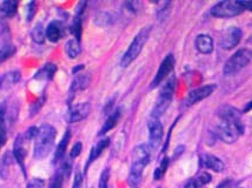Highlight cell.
Returning <instances> with one entry per match:
<instances>
[{
    "instance_id": "2",
    "label": "cell",
    "mask_w": 252,
    "mask_h": 188,
    "mask_svg": "<svg viewBox=\"0 0 252 188\" xmlns=\"http://www.w3.org/2000/svg\"><path fill=\"white\" fill-rule=\"evenodd\" d=\"M150 146L140 144L136 146L131 154V168L127 177V184L130 188H139L142 183L143 171L150 162Z\"/></svg>"
},
{
    "instance_id": "12",
    "label": "cell",
    "mask_w": 252,
    "mask_h": 188,
    "mask_svg": "<svg viewBox=\"0 0 252 188\" xmlns=\"http://www.w3.org/2000/svg\"><path fill=\"white\" fill-rule=\"evenodd\" d=\"M216 85L215 83H210V85L202 86V87H198L196 89H192L190 93L188 94L187 99H185V106H192L194 104L199 103L205 98H208L215 92Z\"/></svg>"
},
{
    "instance_id": "1",
    "label": "cell",
    "mask_w": 252,
    "mask_h": 188,
    "mask_svg": "<svg viewBox=\"0 0 252 188\" xmlns=\"http://www.w3.org/2000/svg\"><path fill=\"white\" fill-rule=\"evenodd\" d=\"M217 114L220 118V121L216 128V135L225 144H235L244 133L241 113L231 106H221Z\"/></svg>"
},
{
    "instance_id": "26",
    "label": "cell",
    "mask_w": 252,
    "mask_h": 188,
    "mask_svg": "<svg viewBox=\"0 0 252 188\" xmlns=\"http://www.w3.org/2000/svg\"><path fill=\"white\" fill-rule=\"evenodd\" d=\"M80 44L77 39H70L65 45V53L70 59H76L80 54Z\"/></svg>"
},
{
    "instance_id": "20",
    "label": "cell",
    "mask_w": 252,
    "mask_h": 188,
    "mask_svg": "<svg viewBox=\"0 0 252 188\" xmlns=\"http://www.w3.org/2000/svg\"><path fill=\"white\" fill-rule=\"evenodd\" d=\"M121 115H122V108H117L116 111L111 113L109 118L106 119V121L104 122V126L101 127L100 132H99V135H104V134H106L109 131L112 130V128L117 125V122L119 121V119H121Z\"/></svg>"
},
{
    "instance_id": "11",
    "label": "cell",
    "mask_w": 252,
    "mask_h": 188,
    "mask_svg": "<svg viewBox=\"0 0 252 188\" xmlns=\"http://www.w3.org/2000/svg\"><path fill=\"white\" fill-rule=\"evenodd\" d=\"M149 145L151 150H157L164 135V127L158 119H151L148 124Z\"/></svg>"
},
{
    "instance_id": "16",
    "label": "cell",
    "mask_w": 252,
    "mask_h": 188,
    "mask_svg": "<svg viewBox=\"0 0 252 188\" xmlns=\"http://www.w3.org/2000/svg\"><path fill=\"white\" fill-rule=\"evenodd\" d=\"M65 32V27L63 25L62 22L59 20H55V22H51L47 26L46 31H45V34H46V38L49 39L52 43H57L63 38Z\"/></svg>"
},
{
    "instance_id": "28",
    "label": "cell",
    "mask_w": 252,
    "mask_h": 188,
    "mask_svg": "<svg viewBox=\"0 0 252 188\" xmlns=\"http://www.w3.org/2000/svg\"><path fill=\"white\" fill-rule=\"evenodd\" d=\"M12 157H13V154L7 152V153H5L4 157H2L1 162H0V175L4 179L7 177L8 168H10V165L12 162Z\"/></svg>"
},
{
    "instance_id": "19",
    "label": "cell",
    "mask_w": 252,
    "mask_h": 188,
    "mask_svg": "<svg viewBox=\"0 0 252 188\" xmlns=\"http://www.w3.org/2000/svg\"><path fill=\"white\" fill-rule=\"evenodd\" d=\"M20 78H22V74L19 71H11V72L2 74V76H0V88H10L11 86L16 85L19 81Z\"/></svg>"
},
{
    "instance_id": "43",
    "label": "cell",
    "mask_w": 252,
    "mask_h": 188,
    "mask_svg": "<svg viewBox=\"0 0 252 188\" xmlns=\"http://www.w3.org/2000/svg\"><path fill=\"white\" fill-rule=\"evenodd\" d=\"M0 148H1V146H0Z\"/></svg>"
},
{
    "instance_id": "4",
    "label": "cell",
    "mask_w": 252,
    "mask_h": 188,
    "mask_svg": "<svg viewBox=\"0 0 252 188\" xmlns=\"http://www.w3.org/2000/svg\"><path fill=\"white\" fill-rule=\"evenodd\" d=\"M176 88V78L171 77L167 80L166 83L161 87L160 92H159V97L157 101H156V105L152 109V119H158L166 112V109L169 108L171 103L173 99V93H175Z\"/></svg>"
},
{
    "instance_id": "18",
    "label": "cell",
    "mask_w": 252,
    "mask_h": 188,
    "mask_svg": "<svg viewBox=\"0 0 252 188\" xmlns=\"http://www.w3.org/2000/svg\"><path fill=\"white\" fill-rule=\"evenodd\" d=\"M109 145H110V138L101 139L100 141L97 142V145H95L94 147L91 150V153H90L88 162H86V165H85V169H88L89 166L91 165L94 161L97 160L99 157H100V154L103 153L105 148H107V146H109Z\"/></svg>"
},
{
    "instance_id": "3",
    "label": "cell",
    "mask_w": 252,
    "mask_h": 188,
    "mask_svg": "<svg viewBox=\"0 0 252 188\" xmlns=\"http://www.w3.org/2000/svg\"><path fill=\"white\" fill-rule=\"evenodd\" d=\"M57 132L56 128L49 124L41 125L34 138V158L44 159L52 151Z\"/></svg>"
},
{
    "instance_id": "21",
    "label": "cell",
    "mask_w": 252,
    "mask_h": 188,
    "mask_svg": "<svg viewBox=\"0 0 252 188\" xmlns=\"http://www.w3.org/2000/svg\"><path fill=\"white\" fill-rule=\"evenodd\" d=\"M57 70H58V67H57L56 64H52V62L44 65V66L41 67L37 73H35L34 79L52 80L53 77H55L56 72H57Z\"/></svg>"
},
{
    "instance_id": "29",
    "label": "cell",
    "mask_w": 252,
    "mask_h": 188,
    "mask_svg": "<svg viewBox=\"0 0 252 188\" xmlns=\"http://www.w3.org/2000/svg\"><path fill=\"white\" fill-rule=\"evenodd\" d=\"M14 53H16V47H14V45H11V44L4 45V46L0 49V62L7 60V59L11 58Z\"/></svg>"
},
{
    "instance_id": "15",
    "label": "cell",
    "mask_w": 252,
    "mask_h": 188,
    "mask_svg": "<svg viewBox=\"0 0 252 188\" xmlns=\"http://www.w3.org/2000/svg\"><path fill=\"white\" fill-rule=\"evenodd\" d=\"M200 165L205 168L212 169L216 173H220L225 169V163L221 161L220 158L215 157L212 154H204L200 158Z\"/></svg>"
},
{
    "instance_id": "25",
    "label": "cell",
    "mask_w": 252,
    "mask_h": 188,
    "mask_svg": "<svg viewBox=\"0 0 252 188\" xmlns=\"http://www.w3.org/2000/svg\"><path fill=\"white\" fill-rule=\"evenodd\" d=\"M6 105L4 103L0 105V146H4L7 140L6 132Z\"/></svg>"
},
{
    "instance_id": "10",
    "label": "cell",
    "mask_w": 252,
    "mask_h": 188,
    "mask_svg": "<svg viewBox=\"0 0 252 188\" xmlns=\"http://www.w3.org/2000/svg\"><path fill=\"white\" fill-rule=\"evenodd\" d=\"M175 64H176L175 56H173L172 54H167L166 56H165L164 60L161 61L160 66H159V68H158L157 73H156L154 80H152L150 88H156L157 86L160 85V83L164 81L165 78H166L171 72H172L173 68H175Z\"/></svg>"
},
{
    "instance_id": "7",
    "label": "cell",
    "mask_w": 252,
    "mask_h": 188,
    "mask_svg": "<svg viewBox=\"0 0 252 188\" xmlns=\"http://www.w3.org/2000/svg\"><path fill=\"white\" fill-rule=\"evenodd\" d=\"M244 12L241 1L236 0H225V1L217 2L211 8V14L216 18H233L239 16Z\"/></svg>"
},
{
    "instance_id": "14",
    "label": "cell",
    "mask_w": 252,
    "mask_h": 188,
    "mask_svg": "<svg viewBox=\"0 0 252 188\" xmlns=\"http://www.w3.org/2000/svg\"><path fill=\"white\" fill-rule=\"evenodd\" d=\"M90 82H91V76L89 73H79L74 77V79L72 80L70 91H68V94H70V100L73 98V95L77 93L78 91H84L85 88L89 87Z\"/></svg>"
},
{
    "instance_id": "41",
    "label": "cell",
    "mask_w": 252,
    "mask_h": 188,
    "mask_svg": "<svg viewBox=\"0 0 252 188\" xmlns=\"http://www.w3.org/2000/svg\"><path fill=\"white\" fill-rule=\"evenodd\" d=\"M83 68H84V65H78L77 67L73 68V71H72V72H73V73H78L80 70H83Z\"/></svg>"
},
{
    "instance_id": "9",
    "label": "cell",
    "mask_w": 252,
    "mask_h": 188,
    "mask_svg": "<svg viewBox=\"0 0 252 188\" xmlns=\"http://www.w3.org/2000/svg\"><path fill=\"white\" fill-rule=\"evenodd\" d=\"M243 37V32L241 28L235 27V26H231L227 27L225 31L221 33L220 45L223 50H232L237 47V45L241 43Z\"/></svg>"
},
{
    "instance_id": "38",
    "label": "cell",
    "mask_w": 252,
    "mask_h": 188,
    "mask_svg": "<svg viewBox=\"0 0 252 188\" xmlns=\"http://www.w3.org/2000/svg\"><path fill=\"white\" fill-rule=\"evenodd\" d=\"M44 185L45 183L41 179H33L32 181H30L26 188H43Z\"/></svg>"
},
{
    "instance_id": "8",
    "label": "cell",
    "mask_w": 252,
    "mask_h": 188,
    "mask_svg": "<svg viewBox=\"0 0 252 188\" xmlns=\"http://www.w3.org/2000/svg\"><path fill=\"white\" fill-rule=\"evenodd\" d=\"M29 141L28 136L24 134H19L17 136L16 140H14L13 145V158L17 160V162L19 163L20 168L25 174V159L26 155H28V150H29Z\"/></svg>"
},
{
    "instance_id": "5",
    "label": "cell",
    "mask_w": 252,
    "mask_h": 188,
    "mask_svg": "<svg viewBox=\"0 0 252 188\" xmlns=\"http://www.w3.org/2000/svg\"><path fill=\"white\" fill-rule=\"evenodd\" d=\"M151 33V27H144L138 32V34L133 38L132 43L128 46L127 51L125 52V54L123 55L121 60V66L122 67H127L128 65L132 64L137 59V56L142 52L144 45L146 44L148 39Z\"/></svg>"
},
{
    "instance_id": "33",
    "label": "cell",
    "mask_w": 252,
    "mask_h": 188,
    "mask_svg": "<svg viewBox=\"0 0 252 188\" xmlns=\"http://www.w3.org/2000/svg\"><path fill=\"white\" fill-rule=\"evenodd\" d=\"M109 179H110V169L105 168L101 173L100 179H99L98 188H109Z\"/></svg>"
},
{
    "instance_id": "40",
    "label": "cell",
    "mask_w": 252,
    "mask_h": 188,
    "mask_svg": "<svg viewBox=\"0 0 252 188\" xmlns=\"http://www.w3.org/2000/svg\"><path fill=\"white\" fill-rule=\"evenodd\" d=\"M241 5L244 11H252V1H241Z\"/></svg>"
},
{
    "instance_id": "17",
    "label": "cell",
    "mask_w": 252,
    "mask_h": 188,
    "mask_svg": "<svg viewBox=\"0 0 252 188\" xmlns=\"http://www.w3.org/2000/svg\"><path fill=\"white\" fill-rule=\"evenodd\" d=\"M196 49L203 54H210L214 52V40L209 34H199L194 41Z\"/></svg>"
},
{
    "instance_id": "27",
    "label": "cell",
    "mask_w": 252,
    "mask_h": 188,
    "mask_svg": "<svg viewBox=\"0 0 252 188\" xmlns=\"http://www.w3.org/2000/svg\"><path fill=\"white\" fill-rule=\"evenodd\" d=\"M31 35H32V39L35 41V43L43 44L44 40H45V37H46V34H45V31H44L43 24L38 23L37 25L33 27L32 32H31Z\"/></svg>"
},
{
    "instance_id": "42",
    "label": "cell",
    "mask_w": 252,
    "mask_h": 188,
    "mask_svg": "<svg viewBox=\"0 0 252 188\" xmlns=\"http://www.w3.org/2000/svg\"><path fill=\"white\" fill-rule=\"evenodd\" d=\"M252 108V101L251 103H249V105L245 107V109H244V112H248V111H250V109Z\"/></svg>"
},
{
    "instance_id": "35",
    "label": "cell",
    "mask_w": 252,
    "mask_h": 188,
    "mask_svg": "<svg viewBox=\"0 0 252 188\" xmlns=\"http://www.w3.org/2000/svg\"><path fill=\"white\" fill-rule=\"evenodd\" d=\"M82 150H83V145L82 142H77L76 145L72 147V150L70 152V158L71 159H76L77 157H79V154L82 153Z\"/></svg>"
},
{
    "instance_id": "24",
    "label": "cell",
    "mask_w": 252,
    "mask_h": 188,
    "mask_svg": "<svg viewBox=\"0 0 252 188\" xmlns=\"http://www.w3.org/2000/svg\"><path fill=\"white\" fill-rule=\"evenodd\" d=\"M18 1L16 0H6L0 4V13L5 18H12L17 13Z\"/></svg>"
},
{
    "instance_id": "22",
    "label": "cell",
    "mask_w": 252,
    "mask_h": 188,
    "mask_svg": "<svg viewBox=\"0 0 252 188\" xmlns=\"http://www.w3.org/2000/svg\"><path fill=\"white\" fill-rule=\"evenodd\" d=\"M211 174L208 172H204L202 174L198 175L197 178L194 179H191V180H189L187 185H185L184 188H200L203 186H205V185H208L210 181H211Z\"/></svg>"
},
{
    "instance_id": "30",
    "label": "cell",
    "mask_w": 252,
    "mask_h": 188,
    "mask_svg": "<svg viewBox=\"0 0 252 188\" xmlns=\"http://www.w3.org/2000/svg\"><path fill=\"white\" fill-rule=\"evenodd\" d=\"M169 163H170L169 158H164V159L160 161V166L157 167L155 171V174H154L155 180H160V179L164 177V174L166 173L167 167H169Z\"/></svg>"
},
{
    "instance_id": "32",
    "label": "cell",
    "mask_w": 252,
    "mask_h": 188,
    "mask_svg": "<svg viewBox=\"0 0 252 188\" xmlns=\"http://www.w3.org/2000/svg\"><path fill=\"white\" fill-rule=\"evenodd\" d=\"M35 12H37V2L35 1H30L26 5V20L31 22L33 17L35 16Z\"/></svg>"
},
{
    "instance_id": "39",
    "label": "cell",
    "mask_w": 252,
    "mask_h": 188,
    "mask_svg": "<svg viewBox=\"0 0 252 188\" xmlns=\"http://www.w3.org/2000/svg\"><path fill=\"white\" fill-rule=\"evenodd\" d=\"M232 185H233L232 180H230V179H226V180H224L223 183H220L216 188H231Z\"/></svg>"
},
{
    "instance_id": "13",
    "label": "cell",
    "mask_w": 252,
    "mask_h": 188,
    "mask_svg": "<svg viewBox=\"0 0 252 188\" xmlns=\"http://www.w3.org/2000/svg\"><path fill=\"white\" fill-rule=\"evenodd\" d=\"M90 111H91V106L89 103H80L76 106H70L65 118L67 122H71V124L82 121L90 114Z\"/></svg>"
},
{
    "instance_id": "36",
    "label": "cell",
    "mask_w": 252,
    "mask_h": 188,
    "mask_svg": "<svg viewBox=\"0 0 252 188\" xmlns=\"http://www.w3.org/2000/svg\"><path fill=\"white\" fill-rule=\"evenodd\" d=\"M63 178H64V175H63V173L61 171L58 173V174L56 175L55 178H53L52 183H51V188H62Z\"/></svg>"
},
{
    "instance_id": "6",
    "label": "cell",
    "mask_w": 252,
    "mask_h": 188,
    "mask_svg": "<svg viewBox=\"0 0 252 188\" xmlns=\"http://www.w3.org/2000/svg\"><path fill=\"white\" fill-rule=\"evenodd\" d=\"M252 59V51L249 49H241L233 53L232 56H230L229 60L226 61L223 68V73L225 76H233L242 71Z\"/></svg>"
},
{
    "instance_id": "34",
    "label": "cell",
    "mask_w": 252,
    "mask_h": 188,
    "mask_svg": "<svg viewBox=\"0 0 252 188\" xmlns=\"http://www.w3.org/2000/svg\"><path fill=\"white\" fill-rule=\"evenodd\" d=\"M45 101H46V97H45V94H43L37 101H35V103H33L31 105V115L30 116H33V115L37 114V113L39 112V109L41 108V106L44 105Z\"/></svg>"
},
{
    "instance_id": "37",
    "label": "cell",
    "mask_w": 252,
    "mask_h": 188,
    "mask_svg": "<svg viewBox=\"0 0 252 188\" xmlns=\"http://www.w3.org/2000/svg\"><path fill=\"white\" fill-rule=\"evenodd\" d=\"M83 175L79 171L76 172L73 179V185H72V188H83Z\"/></svg>"
},
{
    "instance_id": "31",
    "label": "cell",
    "mask_w": 252,
    "mask_h": 188,
    "mask_svg": "<svg viewBox=\"0 0 252 188\" xmlns=\"http://www.w3.org/2000/svg\"><path fill=\"white\" fill-rule=\"evenodd\" d=\"M112 18L107 12H99V13L95 16L94 22L97 24L98 26H107L110 25L111 22H112Z\"/></svg>"
},
{
    "instance_id": "23",
    "label": "cell",
    "mask_w": 252,
    "mask_h": 188,
    "mask_svg": "<svg viewBox=\"0 0 252 188\" xmlns=\"http://www.w3.org/2000/svg\"><path fill=\"white\" fill-rule=\"evenodd\" d=\"M71 139V132L70 131H66L64 136H63L61 142L58 144V147H57V151L55 153V162H58L59 160H62L64 158V155L66 153V148H67L68 142H70Z\"/></svg>"
}]
</instances>
